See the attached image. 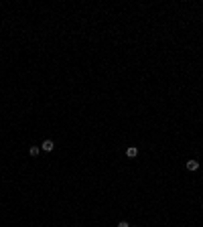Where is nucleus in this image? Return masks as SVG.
<instances>
[{"label": "nucleus", "instance_id": "nucleus-2", "mask_svg": "<svg viewBox=\"0 0 203 227\" xmlns=\"http://www.w3.org/2000/svg\"><path fill=\"white\" fill-rule=\"evenodd\" d=\"M187 170H191V172H195V170H199V162L195 158L187 160Z\"/></svg>", "mask_w": 203, "mask_h": 227}, {"label": "nucleus", "instance_id": "nucleus-3", "mask_svg": "<svg viewBox=\"0 0 203 227\" xmlns=\"http://www.w3.org/2000/svg\"><path fill=\"white\" fill-rule=\"evenodd\" d=\"M126 156H128V158H136V156H138V148H136V146H128V148H126Z\"/></svg>", "mask_w": 203, "mask_h": 227}, {"label": "nucleus", "instance_id": "nucleus-5", "mask_svg": "<svg viewBox=\"0 0 203 227\" xmlns=\"http://www.w3.org/2000/svg\"><path fill=\"white\" fill-rule=\"evenodd\" d=\"M118 227H130V225H128V221H120V223H118Z\"/></svg>", "mask_w": 203, "mask_h": 227}, {"label": "nucleus", "instance_id": "nucleus-1", "mask_svg": "<svg viewBox=\"0 0 203 227\" xmlns=\"http://www.w3.org/2000/svg\"><path fill=\"white\" fill-rule=\"evenodd\" d=\"M53 148H55L53 140H43V144H41V150H45V152H53Z\"/></svg>", "mask_w": 203, "mask_h": 227}, {"label": "nucleus", "instance_id": "nucleus-4", "mask_svg": "<svg viewBox=\"0 0 203 227\" xmlns=\"http://www.w3.org/2000/svg\"><path fill=\"white\" fill-rule=\"evenodd\" d=\"M39 152H41L39 146H31V148H29V154L31 156H39Z\"/></svg>", "mask_w": 203, "mask_h": 227}]
</instances>
